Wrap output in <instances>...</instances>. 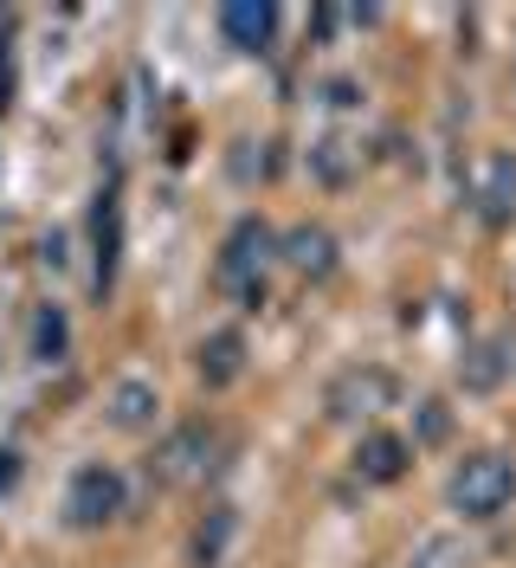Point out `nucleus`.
<instances>
[{
    "label": "nucleus",
    "instance_id": "obj_1",
    "mask_svg": "<svg viewBox=\"0 0 516 568\" xmlns=\"http://www.w3.org/2000/svg\"><path fill=\"white\" fill-rule=\"evenodd\" d=\"M446 497H452V510H458V517L484 524V517L510 510V497H516V465L504 459V453H465V459L452 465Z\"/></svg>",
    "mask_w": 516,
    "mask_h": 568
},
{
    "label": "nucleus",
    "instance_id": "obj_2",
    "mask_svg": "<svg viewBox=\"0 0 516 568\" xmlns=\"http://www.w3.org/2000/svg\"><path fill=\"white\" fill-rule=\"evenodd\" d=\"M213 446H220V433L206 420H188V426H174L169 439L155 446V478L162 485H194V478H206L213 471Z\"/></svg>",
    "mask_w": 516,
    "mask_h": 568
},
{
    "label": "nucleus",
    "instance_id": "obj_3",
    "mask_svg": "<svg viewBox=\"0 0 516 568\" xmlns=\"http://www.w3.org/2000/svg\"><path fill=\"white\" fill-rule=\"evenodd\" d=\"M65 510H71V524H84V530L110 524V517L123 510V478H117L110 465H84L65 491Z\"/></svg>",
    "mask_w": 516,
    "mask_h": 568
},
{
    "label": "nucleus",
    "instance_id": "obj_4",
    "mask_svg": "<svg viewBox=\"0 0 516 568\" xmlns=\"http://www.w3.org/2000/svg\"><path fill=\"white\" fill-rule=\"evenodd\" d=\"M387 400H394V375H387V368H348V375L330 382V414H336V420L375 414Z\"/></svg>",
    "mask_w": 516,
    "mask_h": 568
},
{
    "label": "nucleus",
    "instance_id": "obj_5",
    "mask_svg": "<svg viewBox=\"0 0 516 568\" xmlns=\"http://www.w3.org/2000/svg\"><path fill=\"white\" fill-rule=\"evenodd\" d=\"M478 213L484 226H510L516 220V155H490L478 169Z\"/></svg>",
    "mask_w": 516,
    "mask_h": 568
},
{
    "label": "nucleus",
    "instance_id": "obj_6",
    "mask_svg": "<svg viewBox=\"0 0 516 568\" xmlns=\"http://www.w3.org/2000/svg\"><path fill=\"white\" fill-rule=\"evenodd\" d=\"M355 471H362L368 485H394V478L407 471V439H394V433H368L362 453H355Z\"/></svg>",
    "mask_w": 516,
    "mask_h": 568
},
{
    "label": "nucleus",
    "instance_id": "obj_7",
    "mask_svg": "<svg viewBox=\"0 0 516 568\" xmlns=\"http://www.w3.org/2000/svg\"><path fill=\"white\" fill-rule=\"evenodd\" d=\"M155 407H162V400H155V388H149V382H136V375L110 388V426H123V433L155 426Z\"/></svg>",
    "mask_w": 516,
    "mask_h": 568
},
{
    "label": "nucleus",
    "instance_id": "obj_8",
    "mask_svg": "<svg viewBox=\"0 0 516 568\" xmlns=\"http://www.w3.org/2000/svg\"><path fill=\"white\" fill-rule=\"evenodd\" d=\"M220 33L233 39L240 52H265L272 33H277V13L272 7H226V13H220Z\"/></svg>",
    "mask_w": 516,
    "mask_h": 568
},
{
    "label": "nucleus",
    "instance_id": "obj_9",
    "mask_svg": "<svg viewBox=\"0 0 516 568\" xmlns=\"http://www.w3.org/2000/svg\"><path fill=\"white\" fill-rule=\"evenodd\" d=\"M510 368H516L510 343H504V336H490V343H478V349L465 355V368H458V375H465V388H472V394H490Z\"/></svg>",
    "mask_w": 516,
    "mask_h": 568
},
{
    "label": "nucleus",
    "instance_id": "obj_10",
    "mask_svg": "<svg viewBox=\"0 0 516 568\" xmlns=\"http://www.w3.org/2000/svg\"><path fill=\"white\" fill-rule=\"evenodd\" d=\"M284 258H291L304 278H323V272L336 265V240H330L323 226H297V233L284 240Z\"/></svg>",
    "mask_w": 516,
    "mask_h": 568
},
{
    "label": "nucleus",
    "instance_id": "obj_11",
    "mask_svg": "<svg viewBox=\"0 0 516 568\" xmlns=\"http://www.w3.org/2000/svg\"><path fill=\"white\" fill-rule=\"evenodd\" d=\"M240 349H245V343L233 336V329H220V336H213V343L201 349V375L213 382V388H226V382L240 375Z\"/></svg>",
    "mask_w": 516,
    "mask_h": 568
},
{
    "label": "nucleus",
    "instance_id": "obj_12",
    "mask_svg": "<svg viewBox=\"0 0 516 568\" xmlns=\"http://www.w3.org/2000/svg\"><path fill=\"white\" fill-rule=\"evenodd\" d=\"M59 343H65V323H59V317H39V349H45V362L59 355Z\"/></svg>",
    "mask_w": 516,
    "mask_h": 568
}]
</instances>
